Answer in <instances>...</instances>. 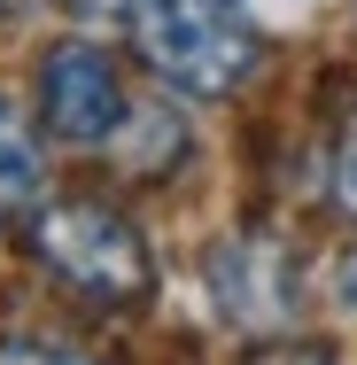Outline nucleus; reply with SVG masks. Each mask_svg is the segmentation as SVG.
Returning a JSON list of instances; mask_svg holds the SVG:
<instances>
[{
  "label": "nucleus",
  "mask_w": 357,
  "mask_h": 365,
  "mask_svg": "<svg viewBox=\"0 0 357 365\" xmlns=\"http://www.w3.org/2000/svg\"><path fill=\"white\" fill-rule=\"evenodd\" d=\"M31 195H39V155H31V140L0 117V218H16Z\"/></svg>",
  "instance_id": "nucleus-5"
},
{
  "label": "nucleus",
  "mask_w": 357,
  "mask_h": 365,
  "mask_svg": "<svg viewBox=\"0 0 357 365\" xmlns=\"http://www.w3.org/2000/svg\"><path fill=\"white\" fill-rule=\"evenodd\" d=\"M334 280H342V303L357 311V257H342V272H334Z\"/></svg>",
  "instance_id": "nucleus-9"
},
{
  "label": "nucleus",
  "mask_w": 357,
  "mask_h": 365,
  "mask_svg": "<svg viewBox=\"0 0 357 365\" xmlns=\"http://www.w3.org/2000/svg\"><path fill=\"white\" fill-rule=\"evenodd\" d=\"M0 365H93V358L71 350V342H47V334H8L0 342Z\"/></svg>",
  "instance_id": "nucleus-6"
},
{
  "label": "nucleus",
  "mask_w": 357,
  "mask_h": 365,
  "mask_svg": "<svg viewBox=\"0 0 357 365\" xmlns=\"http://www.w3.org/2000/svg\"><path fill=\"white\" fill-rule=\"evenodd\" d=\"M31 257L63 280V288L93 295V303H140L148 295V249L140 233L101 210V202H55L31 225Z\"/></svg>",
  "instance_id": "nucleus-2"
},
{
  "label": "nucleus",
  "mask_w": 357,
  "mask_h": 365,
  "mask_svg": "<svg viewBox=\"0 0 357 365\" xmlns=\"http://www.w3.org/2000/svg\"><path fill=\"white\" fill-rule=\"evenodd\" d=\"M133 39H140L148 71L187 86V93H233L257 78V31L225 8V0H133L125 8Z\"/></svg>",
  "instance_id": "nucleus-1"
},
{
  "label": "nucleus",
  "mask_w": 357,
  "mask_h": 365,
  "mask_svg": "<svg viewBox=\"0 0 357 365\" xmlns=\"http://www.w3.org/2000/svg\"><path fill=\"white\" fill-rule=\"evenodd\" d=\"M39 117H47L55 140L93 148V140H117V133H125L133 101H125V78L109 71V55H93V47H55L47 71H39Z\"/></svg>",
  "instance_id": "nucleus-3"
},
{
  "label": "nucleus",
  "mask_w": 357,
  "mask_h": 365,
  "mask_svg": "<svg viewBox=\"0 0 357 365\" xmlns=\"http://www.w3.org/2000/svg\"><path fill=\"white\" fill-rule=\"evenodd\" d=\"M257 365H326V350H272V358H257Z\"/></svg>",
  "instance_id": "nucleus-8"
},
{
  "label": "nucleus",
  "mask_w": 357,
  "mask_h": 365,
  "mask_svg": "<svg viewBox=\"0 0 357 365\" xmlns=\"http://www.w3.org/2000/svg\"><path fill=\"white\" fill-rule=\"evenodd\" d=\"M334 202L357 210V117L342 125V140H334Z\"/></svg>",
  "instance_id": "nucleus-7"
},
{
  "label": "nucleus",
  "mask_w": 357,
  "mask_h": 365,
  "mask_svg": "<svg viewBox=\"0 0 357 365\" xmlns=\"http://www.w3.org/2000/svg\"><path fill=\"white\" fill-rule=\"evenodd\" d=\"M0 8H16V0H0Z\"/></svg>",
  "instance_id": "nucleus-10"
},
{
  "label": "nucleus",
  "mask_w": 357,
  "mask_h": 365,
  "mask_svg": "<svg viewBox=\"0 0 357 365\" xmlns=\"http://www.w3.org/2000/svg\"><path fill=\"white\" fill-rule=\"evenodd\" d=\"M210 295L217 311L249 334H272L295 319V272L280 241H217L210 249Z\"/></svg>",
  "instance_id": "nucleus-4"
}]
</instances>
